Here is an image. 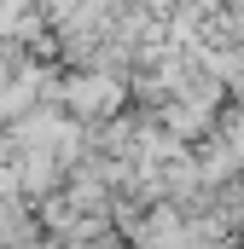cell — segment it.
<instances>
[{
    "label": "cell",
    "instance_id": "obj_1",
    "mask_svg": "<svg viewBox=\"0 0 244 249\" xmlns=\"http://www.w3.org/2000/svg\"><path fill=\"white\" fill-rule=\"evenodd\" d=\"M64 99H70V110H76V116H111V110L122 105V81L93 70V75H76V81L64 87Z\"/></svg>",
    "mask_w": 244,
    "mask_h": 249
}]
</instances>
